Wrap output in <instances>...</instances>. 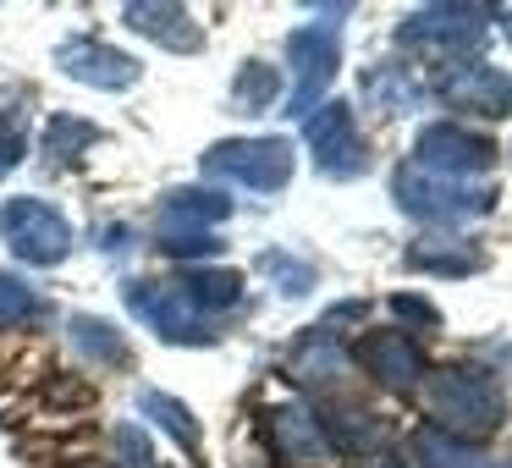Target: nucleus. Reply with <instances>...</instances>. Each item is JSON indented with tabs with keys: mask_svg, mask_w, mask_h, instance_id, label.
I'll use <instances>...</instances> for the list:
<instances>
[{
	"mask_svg": "<svg viewBox=\"0 0 512 468\" xmlns=\"http://www.w3.org/2000/svg\"><path fill=\"white\" fill-rule=\"evenodd\" d=\"M0 232H6V243H12L17 259H28V265H61L67 248H72V226L61 221V210L45 199H12L0 210Z\"/></svg>",
	"mask_w": 512,
	"mask_h": 468,
	"instance_id": "nucleus-5",
	"label": "nucleus"
},
{
	"mask_svg": "<svg viewBox=\"0 0 512 468\" xmlns=\"http://www.w3.org/2000/svg\"><path fill=\"white\" fill-rule=\"evenodd\" d=\"M397 204L419 221L435 226H457V221H474L496 204V188L490 182H452V177H435V171L419 166H402L397 171Z\"/></svg>",
	"mask_w": 512,
	"mask_h": 468,
	"instance_id": "nucleus-2",
	"label": "nucleus"
},
{
	"mask_svg": "<svg viewBox=\"0 0 512 468\" xmlns=\"http://www.w3.org/2000/svg\"><path fill=\"white\" fill-rule=\"evenodd\" d=\"M391 314H402V320H413V325H435V320H441V314H435L424 298H413V292H397V298H391Z\"/></svg>",
	"mask_w": 512,
	"mask_h": 468,
	"instance_id": "nucleus-28",
	"label": "nucleus"
},
{
	"mask_svg": "<svg viewBox=\"0 0 512 468\" xmlns=\"http://www.w3.org/2000/svg\"><path fill=\"white\" fill-rule=\"evenodd\" d=\"M358 358H364V369L391 391H408L413 380L424 375V353L402 331H369L364 342H358Z\"/></svg>",
	"mask_w": 512,
	"mask_h": 468,
	"instance_id": "nucleus-12",
	"label": "nucleus"
},
{
	"mask_svg": "<svg viewBox=\"0 0 512 468\" xmlns=\"http://www.w3.org/2000/svg\"><path fill=\"white\" fill-rule=\"evenodd\" d=\"M287 375L303 380V386H331V380L347 375V353L336 347L331 325H314V331L292 347V353H287Z\"/></svg>",
	"mask_w": 512,
	"mask_h": 468,
	"instance_id": "nucleus-14",
	"label": "nucleus"
},
{
	"mask_svg": "<svg viewBox=\"0 0 512 468\" xmlns=\"http://www.w3.org/2000/svg\"><path fill=\"white\" fill-rule=\"evenodd\" d=\"M265 441H270V452H276L281 463H292V468H314V463H325V457H331V435H325V424L314 419L309 408H298V402L270 408Z\"/></svg>",
	"mask_w": 512,
	"mask_h": 468,
	"instance_id": "nucleus-11",
	"label": "nucleus"
},
{
	"mask_svg": "<svg viewBox=\"0 0 512 468\" xmlns=\"http://www.w3.org/2000/svg\"><path fill=\"white\" fill-rule=\"evenodd\" d=\"M276 67H243V78H237V89H232V105L237 111H265L270 100H276Z\"/></svg>",
	"mask_w": 512,
	"mask_h": 468,
	"instance_id": "nucleus-23",
	"label": "nucleus"
},
{
	"mask_svg": "<svg viewBox=\"0 0 512 468\" xmlns=\"http://www.w3.org/2000/svg\"><path fill=\"white\" fill-rule=\"evenodd\" d=\"M485 6H424L408 23L397 28L402 45L413 50H441V56H457V50H479L485 39Z\"/></svg>",
	"mask_w": 512,
	"mask_h": 468,
	"instance_id": "nucleus-6",
	"label": "nucleus"
},
{
	"mask_svg": "<svg viewBox=\"0 0 512 468\" xmlns=\"http://www.w3.org/2000/svg\"><path fill=\"white\" fill-rule=\"evenodd\" d=\"M303 138H309L314 166H320L325 177H358V171L369 166L364 138H358L353 111H347V105H320V111L303 122Z\"/></svg>",
	"mask_w": 512,
	"mask_h": 468,
	"instance_id": "nucleus-8",
	"label": "nucleus"
},
{
	"mask_svg": "<svg viewBox=\"0 0 512 468\" xmlns=\"http://www.w3.org/2000/svg\"><path fill=\"white\" fill-rule=\"evenodd\" d=\"M287 56L298 67V89H292V116L309 122L314 116V100L331 89L336 67H342V45H336V28H298L287 39Z\"/></svg>",
	"mask_w": 512,
	"mask_h": 468,
	"instance_id": "nucleus-9",
	"label": "nucleus"
},
{
	"mask_svg": "<svg viewBox=\"0 0 512 468\" xmlns=\"http://www.w3.org/2000/svg\"><path fill=\"white\" fill-rule=\"evenodd\" d=\"M259 270H270L287 298H303V292L314 287V270L303 265V259H287V254H265V259H259Z\"/></svg>",
	"mask_w": 512,
	"mask_h": 468,
	"instance_id": "nucleus-25",
	"label": "nucleus"
},
{
	"mask_svg": "<svg viewBox=\"0 0 512 468\" xmlns=\"http://www.w3.org/2000/svg\"><path fill=\"white\" fill-rule=\"evenodd\" d=\"M501 23H507V39H512V6H507V12H501Z\"/></svg>",
	"mask_w": 512,
	"mask_h": 468,
	"instance_id": "nucleus-30",
	"label": "nucleus"
},
{
	"mask_svg": "<svg viewBox=\"0 0 512 468\" xmlns=\"http://www.w3.org/2000/svg\"><path fill=\"white\" fill-rule=\"evenodd\" d=\"M138 413H149L166 435H177L182 452H199V424H193V413L182 408V402H171L166 391H144V397H138Z\"/></svg>",
	"mask_w": 512,
	"mask_h": 468,
	"instance_id": "nucleus-18",
	"label": "nucleus"
},
{
	"mask_svg": "<svg viewBox=\"0 0 512 468\" xmlns=\"http://www.w3.org/2000/svg\"><path fill=\"white\" fill-rule=\"evenodd\" d=\"M435 94L452 111H474V116H507L512 111V78L501 67H485V61H457V67H446Z\"/></svg>",
	"mask_w": 512,
	"mask_h": 468,
	"instance_id": "nucleus-10",
	"label": "nucleus"
},
{
	"mask_svg": "<svg viewBox=\"0 0 512 468\" xmlns=\"http://www.w3.org/2000/svg\"><path fill=\"white\" fill-rule=\"evenodd\" d=\"M331 435L336 446H347V452H380V446L391 441V424L380 419V413H336L331 419Z\"/></svg>",
	"mask_w": 512,
	"mask_h": 468,
	"instance_id": "nucleus-19",
	"label": "nucleus"
},
{
	"mask_svg": "<svg viewBox=\"0 0 512 468\" xmlns=\"http://www.w3.org/2000/svg\"><path fill=\"white\" fill-rule=\"evenodd\" d=\"M34 314V292L23 287L17 276H0V325H17Z\"/></svg>",
	"mask_w": 512,
	"mask_h": 468,
	"instance_id": "nucleus-26",
	"label": "nucleus"
},
{
	"mask_svg": "<svg viewBox=\"0 0 512 468\" xmlns=\"http://www.w3.org/2000/svg\"><path fill=\"white\" fill-rule=\"evenodd\" d=\"M17 160H23V133L17 127H0V171L17 166Z\"/></svg>",
	"mask_w": 512,
	"mask_h": 468,
	"instance_id": "nucleus-29",
	"label": "nucleus"
},
{
	"mask_svg": "<svg viewBox=\"0 0 512 468\" xmlns=\"http://www.w3.org/2000/svg\"><path fill=\"white\" fill-rule=\"evenodd\" d=\"M72 342H78L83 358H94V364H127V342L111 331L105 320H94V314H83V320H72Z\"/></svg>",
	"mask_w": 512,
	"mask_h": 468,
	"instance_id": "nucleus-20",
	"label": "nucleus"
},
{
	"mask_svg": "<svg viewBox=\"0 0 512 468\" xmlns=\"http://www.w3.org/2000/svg\"><path fill=\"white\" fill-rule=\"evenodd\" d=\"M127 23H133L138 34L160 39V45L182 50V56L204 45V39H199V28L188 23V12H182V6H155V0H133V6H127Z\"/></svg>",
	"mask_w": 512,
	"mask_h": 468,
	"instance_id": "nucleus-15",
	"label": "nucleus"
},
{
	"mask_svg": "<svg viewBox=\"0 0 512 468\" xmlns=\"http://www.w3.org/2000/svg\"><path fill=\"white\" fill-rule=\"evenodd\" d=\"M364 94H369V100H380L386 111H413V105H419V83H413L402 67L369 72V78H364Z\"/></svg>",
	"mask_w": 512,
	"mask_h": 468,
	"instance_id": "nucleus-21",
	"label": "nucleus"
},
{
	"mask_svg": "<svg viewBox=\"0 0 512 468\" xmlns=\"http://www.w3.org/2000/svg\"><path fill=\"white\" fill-rule=\"evenodd\" d=\"M424 408H430L435 430L446 435H485L501 424L507 402H501V386L479 369H435L430 386H424Z\"/></svg>",
	"mask_w": 512,
	"mask_h": 468,
	"instance_id": "nucleus-1",
	"label": "nucleus"
},
{
	"mask_svg": "<svg viewBox=\"0 0 512 468\" xmlns=\"http://www.w3.org/2000/svg\"><path fill=\"white\" fill-rule=\"evenodd\" d=\"M226 215H232V199H221V193H204V188L171 193L166 215H160V248L171 259L210 254V248H221L215 243V221H226Z\"/></svg>",
	"mask_w": 512,
	"mask_h": 468,
	"instance_id": "nucleus-4",
	"label": "nucleus"
},
{
	"mask_svg": "<svg viewBox=\"0 0 512 468\" xmlns=\"http://www.w3.org/2000/svg\"><path fill=\"white\" fill-rule=\"evenodd\" d=\"M490 160H496V144L479 138V133H463V127H452V122L424 127L419 149H413V166L435 171V177H452V182H474Z\"/></svg>",
	"mask_w": 512,
	"mask_h": 468,
	"instance_id": "nucleus-7",
	"label": "nucleus"
},
{
	"mask_svg": "<svg viewBox=\"0 0 512 468\" xmlns=\"http://www.w3.org/2000/svg\"><path fill=\"white\" fill-rule=\"evenodd\" d=\"M177 292L210 320L215 309H232V303L243 298V276H237V270H193L188 281H177Z\"/></svg>",
	"mask_w": 512,
	"mask_h": 468,
	"instance_id": "nucleus-16",
	"label": "nucleus"
},
{
	"mask_svg": "<svg viewBox=\"0 0 512 468\" xmlns=\"http://www.w3.org/2000/svg\"><path fill=\"white\" fill-rule=\"evenodd\" d=\"M116 452H122V468H160L155 452H149V435L138 424H122L116 430Z\"/></svg>",
	"mask_w": 512,
	"mask_h": 468,
	"instance_id": "nucleus-27",
	"label": "nucleus"
},
{
	"mask_svg": "<svg viewBox=\"0 0 512 468\" xmlns=\"http://www.w3.org/2000/svg\"><path fill=\"white\" fill-rule=\"evenodd\" d=\"M408 265L413 270H435V276H474L479 270V254L474 248H446V243H419V248H408Z\"/></svg>",
	"mask_w": 512,
	"mask_h": 468,
	"instance_id": "nucleus-22",
	"label": "nucleus"
},
{
	"mask_svg": "<svg viewBox=\"0 0 512 468\" xmlns=\"http://www.w3.org/2000/svg\"><path fill=\"white\" fill-rule=\"evenodd\" d=\"M413 446H419V463H424V468H485V452H474L468 441L435 430V424L413 435Z\"/></svg>",
	"mask_w": 512,
	"mask_h": 468,
	"instance_id": "nucleus-17",
	"label": "nucleus"
},
{
	"mask_svg": "<svg viewBox=\"0 0 512 468\" xmlns=\"http://www.w3.org/2000/svg\"><path fill=\"white\" fill-rule=\"evenodd\" d=\"M61 61H67L72 78L94 83V89H127V83L138 78V61H127L122 50H111V45H94V39H72V45L61 50Z\"/></svg>",
	"mask_w": 512,
	"mask_h": 468,
	"instance_id": "nucleus-13",
	"label": "nucleus"
},
{
	"mask_svg": "<svg viewBox=\"0 0 512 468\" xmlns=\"http://www.w3.org/2000/svg\"><path fill=\"white\" fill-rule=\"evenodd\" d=\"M204 171L259 193H276L292 177V144L287 138H232V144H215L204 155Z\"/></svg>",
	"mask_w": 512,
	"mask_h": 468,
	"instance_id": "nucleus-3",
	"label": "nucleus"
},
{
	"mask_svg": "<svg viewBox=\"0 0 512 468\" xmlns=\"http://www.w3.org/2000/svg\"><path fill=\"white\" fill-rule=\"evenodd\" d=\"M83 144H94V127H89V122H78V116H56V122H50V133H45V155L72 160Z\"/></svg>",
	"mask_w": 512,
	"mask_h": 468,
	"instance_id": "nucleus-24",
	"label": "nucleus"
}]
</instances>
